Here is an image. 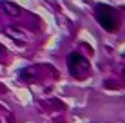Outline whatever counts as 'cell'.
Here are the masks:
<instances>
[{
    "label": "cell",
    "instance_id": "6da1fadb",
    "mask_svg": "<svg viewBox=\"0 0 125 123\" xmlns=\"http://www.w3.org/2000/svg\"><path fill=\"white\" fill-rule=\"evenodd\" d=\"M94 15H96V20L98 24L102 25L105 31L113 33L116 31V27H118V15H116V11L113 7L109 6H96V9H94Z\"/></svg>",
    "mask_w": 125,
    "mask_h": 123
},
{
    "label": "cell",
    "instance_id": "7a4b0ae2",
    "mask_svg": "<svg viewBox=\"0 0 125 123\" xmlns=\"http://www.w3.org/2000/svg\"><path fill=\"white\" fill-rule=\"evenodd\" d=\"M67 65H69V71H71L76 78H83V76L89 73V62L85 60L83 56H80L78 53H71L67 56Z\"/></svg>",
    "mask_w": 125,
    "mask_h": 123
},
{
    "label": "cell",
    "instance_id": "3957f363",
    "mask_svg": "<svg viewBox=\"0 0 125 123\" xmlns=\"http://www.w3.org/2000/svg\"><path fill=\"white\" fill-rule=\"evenodd\" d=\"M2 7L6 9L9 15H18L20 13V9H18V6H15V4H9V2H4L2 4Z\"/></svg>",
    "mask_w": 125,
    "mask_h": 123
},
{
    "label": "cell",
    "instance_id": "277c9868",
    "mask_svg": "<svg viewBox=\"0 0 125 123\" xmlns=\"http://www.w3.org/2000/svg\"><path fill=\"white\" fill-rule=\"evenodd\" d=\"M0 56H2V47H0Z\"/></svg>",
    "mask_w": 125,
    "mask_h": 123
}]
</instances>
